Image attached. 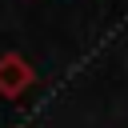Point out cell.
Listing matches in <instances>:
<instances>
[{
    "mask_svg": "<svg viewBox=\"0 0 128 128\" xmlns=\"http://www.w3.org/2000/svg\"><path fill=\"white\" fill-rule=\"evenodd\" d=\"M32 84H36V68H32L24 56L4 52V56H0V96H4V100H16V96H24Z\"/></svg>",
    "mask_w": 128,
    "mask_h": 128,
    "instance_id": "6da1fadb",
    "label": "cell"
}]
</instances>
